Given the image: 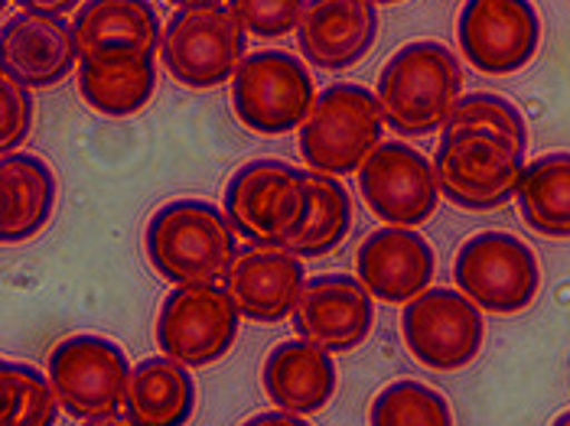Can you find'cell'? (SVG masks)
Returning <instances> with one entry per match:
<instances>
[{"label":"cell","mask_w":570,"mask_h":426,"mask_svg":"<svg viewBox=\"0 0 570 426\" xmlns=\"http://www.w3.org/2000/svg\"><path fill=\"white\" fill-rule=\"evenodd\" d=\"M144 255L167 284H222L238 257V231L206 199H170L147 218Z\"/></svg>","instance_id":"cell-1"},{"label":"cell","mask_w":570,"mask_h":426,"mask_svg":"<svg viewBox=\"0 0 570 426\" xmlns=\"http://www.w3.org/2000/svg\"><path fill=\"white\" fill-rule=\"evenodd\" d=\"M375 95L395 133L428 137L443 130L463 98V66L438 40H414L382 66Z\"/></svg>","instance_id":"cell-2"},{"label":"cell","mask_w":570,"mask_h":426,"mask_svg":"<svg viewBox=\"0 0 570 426\" xmlns=\"http://www.w3.org/2000/svg\"><path fill=\"white\" fill-rule=\"evenodd\" d=\"M222 209L248 245L284 248L307 221V170L284 160H248L228 176Z\"/></svg>","instance_id":"cell-3"},{"label":"cell","mask_w":570,"mask_h":426,"mask_svg":"<svg viewBox=\"0 0 570 426\" xmlns=\"http://www.w3.org/2000/svg\"><path fill=\"white\" fill-rule=\"evenodd\" d=\"M385 111L375 91L355 82H336L316 95L301 128V157L307 170L350 176L362 170L385 137Z\"/></svg>","instance_id":"cell-4"},{"label":"cell","mask_w":570,"mask_h":426,"mask_svg":"<svg viewBox=\"0 0 570 426\" xmlns=\"http://www.w3.org/2000/svg\"><path fill=\"white\" fill-rule=\"evenodd\" d=\"M131 368L125 348L98 333H76L59 339L46 361L62 410L86 424H111L128 417L125 400Z\"/></svg>","instance_id":"cell-5"},{"label":"cell","mask_w":570,"mask_h":426,"mask_svg":"<svg viewBox=\"0 0 570 426\" xmlns=\"http://www.w3.org/2000/svg\"><path fill=\"white\" fill-rule=\"evenodd\" d=\"M434 172L446 202L466 212H492L519 196L525 153L483 130H440Z\"/></svg>","instance_id":"cell-6"},{"label":"cell","mask_w":570,"mask_h":426,"mask_svg":"<svg viewBox=\"0 0 570 426\" xmlns=\"http://www.w3.org/2000/svg\"><path fill=\"white\" fill-rule=\"evenodd\" d=\"M453 284L483 313L519 316L541 294V264L519 235L485 228L456 248Z\"/></svg>","instance_id":"cell-7"},{"label":"cell","mask_w":570,"mask_h":426,"mask_svg":"<svg viewBox=\"0 0 570 426\" xmlns=\"http://www.w3.org/2000/svg\"><path fill=\"white\" fill-rule=\"evenodd\" d=\"M316 105V82L307 62L284 49L248 52L232 76V111L242 128L281 137L304 128Z\"/></svg>","instance_id":"cell-8"},{"label":"cell","mask_w":570,"mask_h":426,"mask_svg":"<svg viewBox=\"0 0 570 426\" xmlns=\"http://www.w3.org/2000/svg\"><path fill=\"white\" fill-rule=\"evenodd\" d=\"M245 23L225 3L176 7L164 23V69L186 88L225 86L245 59Z\"/></svg>","instance_id":"cell-9"},{"label":"cell","mask_w":570,"mask_h":426,"mask_svg":"<svg viewBox=\"0 0 570 426\" xmlns=\"http://www.w3.org/2000/svg\"><path fill=\"white\" fill-rule=\"evenodd\" d=\"M401 339L407 355L428 371H463L483 351V309L453 287H428L404 303Z\"/></svg>","instance_id":"cell-10"},{"label":"cell","mask_w":570,"mask_h":426,"mask_svg":"<svg viewBox=\"0 0 570 426\" xmlns=\"http://www.w3.org/2000/svg\"><path fill=\"white\" fill-rule=\"evenodd\" d=\"M242 319V309L219 284H176L160 303L154 339L176 361L209 368L232 351Z\"/></svg>","instance_id":"cell-11"},{"label":"cell","mask_w":570,"mask_h":426,"mask_svg":"<svg viewBox=\"0 0 570 426\" xmlns=\"http://www.w3.org/2000/svg\"><path fill=\"white\" fill-rule=\"evenodd\" d=\"M541 17L531 0H466L456 17V43L466 62L492 79L515 76L541 49Z\"/></svg>","instance_id":"cell-12"},{"label":"cell","mask_w":570,"mask_h":426,"mask_svg":"<svg viewBox=\"0 0 570 426\" xmlns=\"http://www.w3.org/2000/svg\"><path fill=\"white\" fill-rule=\"evenodd\" d=\"M358 192L368 212L385 225L417 228L434 218L440 186L434 160L401 140H382L358 170Z\"/></svg>","instance_id":"cell-13"},{"label":"cell","mask_w":570,"mask_h":426,"mask_svg":"<svg viewBox=\"0 0 570 426\" xmlns=\"http://www.w3.org/2000/svg\"><path fill=\"white\" fill-rule=\"evenodd\" d=\"M294 333L333 355L355 351L375 329V297L350 274H320L304 284L291 316Z\"/></svg>","instance_id":"cell-14"},{"label":"cell","mask_w":570,"mask_h":426,"mask_svg":"<svg viewBox=\"0 0 570 426\" xmlns=\"http://www.w3.org/2000/svg\"><path fill=\"white\" fill-rule=\"evenodd\" d=\"M79 43L72 23L56 13L20 10L7 17L0 30V69L7 79L27 86L30 91L62 86L72 72H79Z\"/></svg>","instance_id":"cell-15"},{"label":"cell","mask_w":570,"mask_h":426,"mask_svg":"<svg viewBox=\"0 0 570 426\" xmlns=\"http://www.w3.org/2000/svg\"><path fill=\"white\" fill-rule=\"evenodd\" d=\"M76 43L88 66H131L157 59L164 23L150 0H86L76 10Z\"/></svg>","instance_id":"cell-16"},{"label":"cell","mask_w":570,"mask_h":426,"mask_svg":"<svg viewBox=\"0 0 570 426\" xmlns=\"http://www.w3.org/2000/svg\"><path fill=\"white\" fill-rule=\"evenodd\" d=\"M222 284L245 319L274 326L294 316L307 284V267L304 257L287 248L248 245L245 251H238Z\"/></svg>","instance_id":"cell-17"},{"label":"cell","mask_w":570,"mask_h":426,"mask_svg":"<svg viewBox=\"0 0 570 426\" xmlns=\"http://www.w3.org/2000/svg\"><path fill=\"white\" fill-rule=\"evenodd\" d=\"M358 280L382 303L404 306L407 299L434 287L438 255L424 235L404 225H385L372 231L355 255Z\"/></svg>","instance_id":"cell-18"},{"label":"cell","mask_w":570,"mask_h":426,"mask_svg":"<svg viewBox=\"0 0 570 426\" xmlns=\"http://www.w3.org/2000/svg\"><path fill=\"white\" fill-rule=\"evenodd\" d=\"M379 40V10L372 0H307L297 23V43L309 66L343 72L358 66Z\"/></svg>","instance_id":"cell-19"},{"label":"cell","mask_w":570,"mask_h":426,"mask_svg":"<svg viewBox=\"0 0 570 426\" xmlns=\"http://www.w3.org/2000/svg\"><path fill=\"white\" fill-rule=\"evenodd\" d=\"M262 387L274 407L313 417L336 397L340 387L333 351L307 339L281 341L264 358Z\"/></svg>","instance_id":"cell-20"},{"label":"cell","mask_w":570,"mask_h":426,"mask_svg":"<svg viewBox=\"0 0 570 426\" xmlns=\"http://www.w3.org/2000/svg\"><path fill=\"white\" fill-rule=\"evenodd\" d=\"M59 199L56 172L43 157L10 150L0 157V238L23 245L43 235Z\"/></svg>","instance_id":"cell-21"},{"label":"cell","mask_w":570,"mask_h":426,"mask_svg":"<svg viewBox=\"0 0 570 426\" xmlns=\"http://www.w3.org/2000/svg\"><path fill=\"white\" fill-rule=\"evenodd\" d=\"M196 410V382L189 365L170 355H150L131 368L125 414L137 426H183Z\"/></svg>","instance_id":"cell-22"},{"label":"cell","mask_w":570,"mask_h":426,"mask_svg":"<svg viewBox=\"0 0 570 426\" xmlns=\"http://www.w3.org/2000/svg\"><path fill=\"white\" fill-rule=\"evenodd\" d=\"M515 199L534 235L570 241V150H551L525 164Z\"/></svg>","instance_id":"cell-23"},{"label":"cell","mask_w":570,"mask_h":426,"mask_svg":"<svg viewBox=\"0 0 570 426\" xmlns=\"http://www.w3.org/2000/svg\"><path fill=\"white\" fill-rule=\"evenodd\" d=\"M157 59L131 66H88L79 62L76 86L88 108L101 118H131L144 111L157 91Z\"/></svg>","instance_id":"cell-24"},{"label":"cell","mask_w":570,"mask_h":426,"mask_svg":"<svg viewBox=\"0 0 570 426\" xmlns=\"http://www.w3.org/2000/svg\"><path fill=\"white\" fill-rule=\"evenodd\" d=\"M309 179V209L304 228L284 245L287 251L304 260L333 255L352 231V199L350 189L340 182V176L307 170Z\"/></svg>","instance_id":"cell-25"},{"label":"cell","mask_w":570,"mask_h":426,"mask_svg":"<svg viewBox=\"0 0 570 426\" xmlns=\"http://www.w3.org/2000/svg\"><path fill=\"white\" fill-rule=\"evenodd\" d=\"M62 400L49 371L27 361L7 358L0 365V424L3 426H52L59 420Z\"/></svg>","instance_id":"cell-26"},{"label":"cell","mask_w":570,"mask_h":426,"mask_svg":"<svg viewBox=\"0 0 570 426\" xmlns=\"http://www.w3.org/2000/svg\"><path fill=\"white\" fill-rule=\"evenodd\" d=\"M372 426H450L453 410L438 387L414 378H401L379 390L368 407Z\"/></svg>","instance_id":"cell-27"},{"label":"cell","mask_w":570,"mask_h":426,"mask_svg":"<svg viewBox=\"0 0 570 426\" xmlns=\"http://www.w3.org/2000/svg\"><path fill=\"white\" fill-rule=\"evenodd\" d=\"M443 130H483V133L505 140L519 153H528L525 115L519 111V105L512 98L495 95V91H466L456 101Z\"/></svg>","instance_id":"cell-28"},{"label":"cell","mask_w":570,"mask_h":426,"mask_svg":"<svg viewBox=\"0 0 570 426\" xmlns=\"http://www.w3.org/2000/svg\"><path fill=\"white\" fill-rule=\"evenodd\" d=\"M228 7L258 40H281L297 30L307 0H228Z\"/></svg>","instance_id":"cell-29"},{"label":"cell","mask_w":570,"mask_h":426,"mask_svg":"<svg viewBox=\"0 0 570 426\" xmlns=\"http://www.w3.org/2000/svg\"><path fill=\"white\" fill-rule=\"evenodd\" d=\"M33 95L30 88L3 76L0 82V150H20L33 130Z\"/></svg>","instance_id":"cell-30"},{"label":"cell","mask_w":570,"mask_h":426,"mask_svg":"<svg viewBox=\"0 0 570 426\" xmlns=\"http://www.w3.org/2000/svg\"><path fill=\"white\" fill-rule=\"evenodd\" d=\"M20 10H37V13H56V17H66L72 10H79L86 0H13Z\"/></svg>","instance_id":"cell-31"},{"label":"cell","mask_w":570,"mask_h":426,"mask_svg":"<svg viewBox=\"0 0 570 426\" xmlns=\"http://www.w3.org/2000/svg\"><path fill=\"white\" fill-rule=\"evenodd\" d=\"M248 424L255 426H262V424H304V417H301V414H291V410H281V407H277V410H271V414H258V417H252V420H248Z\"/></svg>","instance_id":"cell-32"},{"label":"cell","mask_w":570,"mask_h":426,"mask_svg":"<svg viewBox=\"0 0 570 426\" xmlns=\"http://www.w3.org/2000/svg\"><path fill=\"white\" fill-rule=\"evenodd\" d=\"M174 7H203V3H222V0H167Z\"/></svg>","instance_id":"cell-33"},{"label":"cell","mask_w":570,"mask_h":426,"mask_svg":"<svg viewBox=\"0 0 570 426\" xmlns=\"http://www.w3.org/2000/svg\"><path fill=\"white\" fill-rule=\"evenodd\" d=\"M554 424H558V426H568V424H570V410H568V414H561V417H558Z\"/></svg>","instance_id":"cell-34"},{"label":"cell","mask_w":570,"mask_h":426,"mask_svg":"<svg viewBox=\"0 0 570 426\" xmlns=\"http://www.w3.org/2000/svg\"><path fill=\"white\" fill-rule=\"evenodd\" d=\"M372 3H401V0H372Z\"/></svg>","instance_id":"cell-35"}]
</instances>
